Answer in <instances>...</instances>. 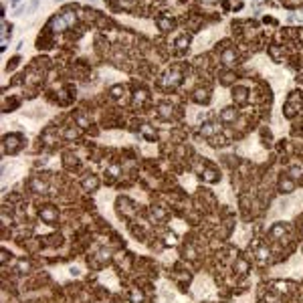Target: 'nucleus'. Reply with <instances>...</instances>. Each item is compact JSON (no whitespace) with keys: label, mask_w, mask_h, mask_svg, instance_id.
<instances>
[{"label":"nucleus","mask_w":303,"mask_h":303,"mask_svg":"<svg viewBox=\"0 0 303 303\" xmlns=\"http://www.w3.org/2000/svg\"><path fill=\"white\" fill-rule=\"evenodd\" d=\"M226 4H229V8H233V10H239L241 8V0H226Z\"/></svg>","instance_id":"4"},{"label":"nucleus","mask_w":303,"mask_h":303,"mask_svg":"<svg viewBox=\"0 0 303 303\" xmlns=\"http://www.w3.org/2000/svg\"><path fill=\"white\" fill-rule=\"evenodd\" d=\"M220 118H222L224 122H235V118H237V109H235V107H224L222 113H220Z\"/></svg>","instance_id":"2"},{"label":"nucleus","mask_w":303,"mask_h":303,"mask_svg":"<svg viewBox=\"0 0 303 303\" xmlns=\"http://www.w3.org/2000/svg\"><path fill=\"white\" fill-rule=\"evenodd\" d=\"M208 97H210V91H208V87H198V89L194 91V99H196L198 103H204V101H208Z\"/></svg>","instance_id":"1"},{"label":"nucleus","mask_w":303,"mask_h":303,"mask_svg":"<svg viewBox=\"0 0 303 303\" xmlns=\"http://www.w3.org/2000/svg\"><path fill=\"white\" fill-rule=\"evenodd\" d=\"M233 95H235V99H237L241 105H245V103H247V87H235Z\"/></svg>","instance_id":"3"}]
</instances>
